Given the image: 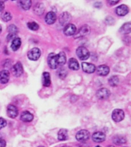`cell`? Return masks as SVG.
I'll return each instance as SVG.
<instances>
[{
    "label": "cell",
    "instance_id": "9c48e42d",
    "mask_svg": "<svg viewBox=\"0 0 131 147\" xmlns=\"http://www.w3.org/2000/svg\"><path fill=\"white\" fill-rule=\"evenodd\" d=\"M110 90L107 88H101L99 89L97 92V98L101 99V100H104V99H107L110 96Z\"/></svg>",
    "mask_w": 131,
    "mask_h": 147
},
{
    "label": "cell",
    "instance_id": "484cf974",
    "mask_svg": "<svg viewBox=\"0 0 131 147\" xmlns=\"http://www.w3.org/2000/svg\"><path fill=\"white\" fill-rule=\"evenodd\" d=\"M22 8L25 10H28L32 6V0H20Z\"/></svg>",
    "mask_w": 131,
    "mask_h": 147
},
{
    "label": "cell",
    "instance_id": "5b68a950",
    "mask_svg": "<svg viewBox=\"0 0 131 147\" xmlns=\"http://www.w3.org/2000/svg\"><path fill=\"white\" fill-rule=\"evenodd\" d=\"M48 64L51 69H56L57 67V62L56 55L51 53L48 57Z\"/></svg>",
    "mask_w": 131,
    "mask_h": 147
},
{
    "label": "cell",
    "instance_id": "5bb4252c",
    "mask_svg": "<svg viewBox=\"0 0 131 147\" xmlns=\"http://www.w3.org/2000/svg\"><path fill=\"white\" fill-rule=\"evenodd\" d=\"M56 15H55V12H53V11H49L47 13L45 16V22L48 24V25H52L55 22V21H56Z\"/></svg>",
    "mask_w": 131,
    "mask_h": 147
},
{
    "label": "cell",
    "instance_id": "8992f818",
    "mask_svg": "<svg viewBox=\"0 0 131 147\" xmlns=\"http://www.w3.org/2000/svg\"><path fill=\"white\" fill-rule=\"evenodd\" d=\"M11 71L14 76L16 77H20L23 73L22 64L20 62H17L12 67H11Z\"/></svg>",
    "mask_w": 131,
    "mask_h": 147
},
{
    "label": "cell",
    "instance_id": "cb8c5ba5",
    "mask_svg": "<svg viewBox=\"0 0 131 147\" xmlns=\"http://www.w3.org/2000/svg\"><path fill=\"white\" fill-rule=\"evenodd\" d=\"M57 138L59 140H66L68 139V131L65 129H60V131L58 132V134H57Z\"/></svg>",
    "mask_w": 131,
    "mask_h": 147
},
{
    "label": "cell",
    "instance_id": "277c9868",
    "mask_svg": "<svg viewBox=\"0 0 131 147\" xmlns=\"http://www.w3.org/2000/svg\"><path fill=\"white\" fill-rule=\"evenodd\" d=\"M41 56V51L39 48H34L31 49L28 53V57L32 61H37Z\"/></svg>",
    "mask_w": 131,
    "mask_h": 147
},
{
    "label": "cell",
    "instance_id": "7bdbcfd3",
    "mask_svg": "<svg viewBox=\"0 0 131 147\" xmlns=\"http://www.w3.org/2000/svg\"><path fill=\"white\" fill-rule=\"evenodd\" d=\"M12 1H15V0H12Z\"/></svg>",
    "mask_w": 131,
    "mask_h": 147
},
{
    "label": "cell",
    "instance_id": "7c38bea8",
    "mask_svg": "<svg viewBox=\"0 0 131 147\" xmlns=\"http://www.w3.org/2000/svg\"><path fill=\"white\" fill-rule=\"evenodd\" d=\"M129 12V8L126 5H121L116 9V13L117 16H124Z\"/></svg>",
    "mask_w": 131,
    "mask_h": 147
},
{
    "label": "cell",
    "instance_id": "2e32d148",
    "mask_svg": "<svg viewBox=\"0 0 131 147\" xmlns=\"http://www.w3.org/2000/svg\"><path fill=\"white\" fill-rule=\"evenodd\" d=\"M90 27L87 25H84L83 27H81L79 29L77 33H75V38H79V37L84 36L86 34H89L90 32Z\"/></svg>",
    "mask_w": 131,
    "mask_h": 147
},
{
    "label": "cell",
    "instance_id": "83f0119b",
    "mask_svg": "<svg viewBox=\"0 0 131 147\" xmlns=\"http://www.w3.org/2000/svg\"><path fill=\"white\" fill-rule=\"evenodd\" d=\"M28 27L30 30L32 31H37L39 28V25L34 22H32L28 23Z\"/></svg>",
    "mask_w": 131,
    "mask_h": 147
},
{
    "label": "cell",
    "instance_id": "f1b7e54d",
    "mask_svg": "<svg viewBox=\"0 0 131 147\" xmlns=\"http://www.w3.org/2000/svg\"><path fill=\"white\" fill-rule=\"evenodd\" d=\"M113 142H114L117 145H120L122 144V143L126 142V139H124V138L122 137V136H115V137L113 138Z\"/></svg>",
    "mask_w": 131,
    "mask_h": 147
},
{
    "label": "cell",
    "instance_id": "60d3db41",
    "mask_svg": "<svg viewBox=\"0 0 131 147\" xmlns=\"http://www.w3.org/2000/svg\"><path fill=\"white\" fill-rule=\"evenodd\" d=\"M96 147H101V146H96Z\"/></svg>",
    "mask_w": 131,
    "mask_h": 147
},
{
    "label": "cell",
    "instance_id": "ac0fdd59",
    "mask_svg": "<svg viewBox=\"0 0 131 147\" xmlns=\"http://www.w3.org/2000/svg\"><path fill=\"white\" fill-rule=\"evenodd\" d=\"M56 57H57V65H64L65 63H66V55L64 52H60L58 55H56Z\"/></svg>",
    "mask_w": 131,
    "mask_h": 147
},
{
    "label": "cell",
    "instance_id": "d6986e66",
    "mask_svg": "<svg viewBox=\"0 0 131 147\" xmlns=\"http://www.w3.org/2000/svg\"><path fill=\"white\" fill-rule=\"evenodd\" d=\"M68 67L69 68L73 70V71H78L79 69V64H78V61L74 58H71L69 60L68 62Z\"/></svg>",
    "mask_w": 131,
    "mask_h": 147
},
{
    "label": "cell",
    "instance_id": "9a60e30c",
    "mask_svg": "<svg viewBox=\"0 0 131 147\" xmlns=\"http://www.w3.org/2000/svg\"><path fill=\"white\" fill-rule=\"evenodd\" d=\"M9 77H10V74L6 70L0 71V83L1 84L8 83L9 80Z\"/></svg>",
    "mask_w": 131,
    "mask_h": 147
},
{
    "label": "cell",
    "instance_id": "4316f807",
    "mask_svg": "<svg viewBox=\"0 0 131 147\" xmlns=\"http://www.w3.org/2000/svg\"><path fill=\"white\" fill-rule=\"evenodd\" d=\"M119 78L117 76H112L111 78L109 79V84L110 86L112 87H117V85L119 84Z\"/></svg>",
    "mask_w": 131,
    "mask_h": 147
},
{
    "label": "cell",
    "instance_id": "4fadbf2b",
    "mask_svg": "<svg viewBox=\"0 0 131 147\" xmlns=\"http://www.w3.org/2000/svg\"><path fill=\"white\" fill-rule=\"evenodd\" d=\"M110 72V68L107 65H100L97 69V73L100 76H107Z\"/></svg>",
    "mask_w": 131,
    "mask_h": 147
},
{
    "label": "cell",
    "instance_id": "e575fe53",
    "mask_svg": "<svg viewBox=\"0 0 131 147\" xmlns=\"http://www.w3.org/2000/svg\"><path fill=\"white\" fill-rule=\"evenodd\" d=\"M119 1L120 0H109V3H110V5H116L117 3H118Z\"/></svg>",
    "mask_w": 131,
    "mask_h": 147
},
{
    "label": "cell",
    "instance_id": "1f68e13d",
    "mask_svg": "<svg viewBox=\"0 0 131 147\" xmlns=\"http://www.w3.org/2000/svg\"><path fill=\"white\" fill-rule=\"evenodd\" d=\"M67 74H68V72H67L66 70L64 68H61L60 69L59 71H58V72H57V75H58V77H59L60 78L64 79V78L67 76Z\"/></svg>",
    "mask_w": 131,
    "mask_h": 147
},
{
    "label": "cell",
    "instance_id": "74e56055",
    "mask_svg": "<svg viewBox=\"0 0 131 147\" xmlns=\"http://www.w3.org/2000/svg\"><path fill=\"white\" fill-rule=\"evenodd\" d=\"M1 31H2V27H1V25H0V32H1Z\"/></svg>",
    "mask_w": 131,
    "mask_h": 147
},
{
    "label": "cell",
    "instance_id": "f35d334b",
    "mask_svg": "<svg viewBox=\"0 0 131 147\" xmlns=\"http://www.w3.org/2000/svg\"><path fill=\"white\" fill-rule=\"evenodd\" d=\"M108 147H114V146H109Z\"/></svg>",
    "mask_w": 131,
    "mask_h": 147
},
{
    "label": "cell",
    "instance_id": "e0dca14e",
    "mask_svg": "<svg viewBox=\"0 0 131 147\" xmlns=\"http://www.w3.org/2000/svg\"><path fill=\"white\" fill-rule=\"evenodd\" d=\"M34 117H33V115L31 113L28 111H24V112L22 113V114H21V119L24 122H31L33 119Z\"/></svg>",
    "mask_w": 131,
    "mask_h": 147
},
{
    "label": "cell",
    "instance_id": "d6a6232c",
    "mask_svg": "<svg viewBox=\"0 0 131 147\" xmlns=\"http://www.w3.org/2000/svg\"><path fill=\"white\" fill-rule=\"evenodd\" d=\"M6 120L3 118H0V129L2 128H4L5 126H6Z\"/></svg>",
    "mask_w": 131,
    "mask_h": 147
},
{
    "label": "cell",
    "instance_id": "8d00e7d4",
    "mask_svg": "<svg viewBox=\"0 0 131 147\" xmlns=\"http://www.w3.org/2000/svg\"><path fill=\"white\" fill-rule=\"evenodd\" d=\"M5 1H6V0H0V2H5Z\"/></svg>",
    "mask_w": 131,
    "mask_h": 147
},
{
    "label": "cell",
    "instance_id": "7a4b0ae2",
    "mask_svg": "<svg viewBox=\"0 0 131 147\" xmlns=\"http://www.w3.org/2000/svg\"><path fill=\"white\" fill-rule=\"evenodd\" d=\"M124 110H120V109H116L113 111L112 113V119L114 122H120L124 119Z\"/></svg>",
    "mask_w": 131,
    "mask_h": 147
},
{
    "label": "cell",
    "instance_id": "ba28073f",
    "mask_svg": "<svg viewBox=\"0 0 131 147\" xmlns=\"http://www.w3.org/2000/svg\"><path fill=\"white\" fill-rule=\"evenodd\" d=\"M77 32V28L73 24H68L65 25L64 29V33L66 34L67 36H71L73 35Z\"/></svg>",
    "mask_w": 131,
    "mask_h": 147
},
{
    "label": "cell",
    "instance_id": "52a82bcc",
    "mask_svg": "<svg viewBox=\"0 0 131 147\" xmlns=\"http://www.w3.org/2000/svg\"><path fill=\"white\" fill-rule=\"evenodd\" d=\"M7 114L10 118H12V119L16 118L18 114V108L16 107V106L10 104L8 106V108H7Z\"/></svg>",
    "mask_w": 131,
    "mask_h": 147
},
{
    "label": "cell",
    "instance_id": "6da1fadb",
    "mask_svg": "<svg viewBox=\"0 0 131 147\" xmlns=\"http://www.w3.org/2000/svg\"><path fill=\"white\" fill-rule=\"evenodd\" d=\"M76 53H77L78 57L80 60H82V61H85V60L88 59L90 57V52L88 51L87 48H84V47H79L77 49Z\"/></svg>",
    "mask_w": 131,
    "mask_h": 147
},
{
    "label": "cell",
    "instance_id": "836d02e7",
    "mask_svg": "<svg viewBox=\"0 0 131 147\" xmlns=\"http://www.w3.org/2000/svg\"><path fill=\"white\" fill-rule=\"evenodd\" d=\"M5 146H6V142L5 140L0 137V147H5Z\"/></svg>",
    "mask_w": 131,
    "mask_h": 147
},
{
    "label": "cell",
    "instance_id": "b9f144b4",
    "mask_svg": "<svg viewBox=\"0 0 131 147\" xmlns=\"http://www.w3.org/2000/svg\"><path fill=\"white\" fill-rule=\"evenodd\" d=\"M38 147H44V146H38Z\"/></svg>",
    "mask_w": 131,
    "mask_h": 147
},
{
    "label": "cell",
    "instance_id": "30bf717a",
    "mask_svg": "<svg viewBox=\"0 0 131 147\" xmlns=\"http://www.w3.org/2000/svg\"><path fill=\"white\" fill-rule=\"evenodd\" d=\"M82 69L85 73L92 74V73H94V71H95V70H96V67L94 66V64H90V63L83 62Z\"/></svg>",
    "mask_w": 131,
    "mask_h": 147
},
{
    "label": "cell",
    "instance_id": "44dd1931",
    "mask_svg": "<svg viewBox=\"0 0 131 147\" xmlns=\"http://www.w3.org/2000/svg\"><path fill=\"white\" fill-rule=\"evenodd\" d=\"M21 44H22L21 39L19 38H17V37H16V38H14L13 40H12V42H11V49L13 51H17L18 48H20Z\"/></svg>",
    "mask_w": 131,
    "mask_h": 147
},
{
    "label": "cell",
    "instance_id": "d4e9b609",
    "mask_svg": "<svg viewBox=\"0 0 131 147\" xmlns=\"http://www.w3.org/2000/svg\"><path fill=\"white\" fill-rule=\"evenodd\" d=\"M131 32V25L130 22L125 23L121 28H120V32L123 34H129Z\"/></svg>",
    "mask_w": 131,
    "mask_h": 147
},
{
    "label": "cell",
    "instance_id": "d590c367",
    "mask_svg": "<svg viewBox=\"0 0 131 147\" xmlns=\"http://www.w3.org/2000/svg\"><path fill=\"white\" fill-rule=\"evenodd\" d=\"M4 4H3V2H0V12L1 11H3V9H4Z\"/></svg>",
    "mask_w": 131,
    "mask_h": 147
},
{
    "label": "cell",
    "instance_id": "8fae6325",
    "mask_svg": "<svg viewBox=\"0 0 131 147\" xmlns=\"http://www.w3.org/2000/svg\"><path fill=\"white\" fill-rule=\"evenodd\" d=\"M105 134L102 132H96L92 135V140L96 142H102L105 140Z\"/></svg>",
    "mask_w": 131,
    "mask_h": 147
},
{
    "label": "cell",
    "instance_id": "3957f363",
    "mask_svg": "<svg viewBox=\"0 0 131 147\" xmlns=\"http://www.w3.org/2000/svg\"><path fill=\"white\" fill-rule=\"evenodd\" d=\"M90 137V133L86 129L78 131L76 134V140L80 142H84L87 140Z\"/></svg>",
    "mask_w": 131,
    "mask_h": 147
},
{
    "label": "cell",
    "instance_id": "603a6c76",
    "mask_svg": "<svg viewBox=\"0 0 131 147\" xmlns=\"http://www.w3.org/2000/svg\"><path fill=\"white\" fill-rule=\"evenodd\" d=\"M43 84L45 87H49L51 85L50 74L48 72H44L43 73Z\"/></svg>",
    "mask_w": 131,
    "mask_h": 147
},
{
    "label": "cell",
    "instance_id": "ab89813d",
    "mask_svg": "<svg viewBox=\"0 0 131 147\" xmlns=\"http://www.w3.org/2000/svg\"><path fill=\"white\" fill-rule=\"evenodd\" d=\"M62 147H68V146H62Z\"/></svg>",
    "mask_w": 131,
    "mask_h": 147
},
{
    "label": "cell",
    "instance_id": "f546056e",
    "mask_svg": "<svg viewBox=\"0 0 131 147\" xmlns=\"http://www.w3.org/2000/svg\"><path fill=\"white\" fill-rule=\"evenodd\" d=\"M2 19L4 22H9L11 19V15L9 11H5L2 15Z\"/></svg>",
    "mask_w": 131,
    "mask_h": 147
},
{
    "label": "cell",
    "instance_id": "7402d4cb",
    "mask_svg": "<svg viewBox=\"0 0 131 147\" xmlns=\"http://www.w3.org/2000/svg\"><path fill=\"white\" fill-rule=\"evenodd\" d=\"M34 13L36 15H42L45 11V7H44V5L41 4V3H38V4L34 7Z\"/></svg>",
    "mask_w": 131,
    "mask_h": 147
},
{
    "label": "cell",
    "instance_id": "ffe728a7",
    "mask_svg": "<svg viewBox=\"0 0 131 147\" xmlns=\"http://www.w3.org/2000/svg\"><path fill=\"white\" fill-rule=\"evenodd\" d=\"M70 19H71V16L68 12H64L60 16V23L64 25L68 22Z\"/></svg>",
    "mask_w": 131,
    "mask_h": 147
},
{
    "label": "cell",
    "instance_id": "4dcf8cb0",
    "mask_svg": "<svg viewBox=\"0 0 131 147\" xmlns=\"http://www.w3.org/2000/svg\"><path fill=\"white\" fill-rule=\"evenodd\" d=\"M8 32H9V34H16V33L18 32V28L15 25H10L8 27Z\"/></svg>",
    "mask_w": 131,
    "mask_h": 147
}]
</instances>
